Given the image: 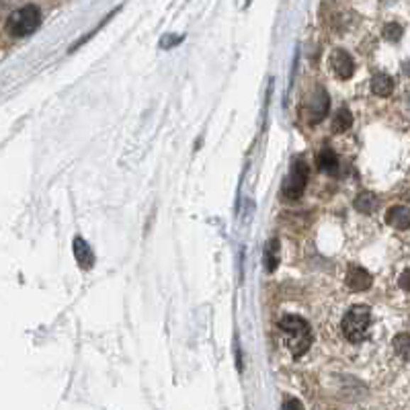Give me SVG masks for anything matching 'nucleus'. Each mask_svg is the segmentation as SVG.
<instances>
[{
    "label": "nucleus",
    "mask_w": 410,
    "mask_h": 410,
    "mask_svg": "<svg viewBox=\"0 0 410 410\" xmlns=\"http://www.w3.org/2000/svg\"><path fill=\"white\" fill-rule=\"evenodd\" d=\"M279 335L294 357H301L312 347V328L304 318L287 314L279 320Z\"/></svg>",
    "instance_id": "f257e3e1"
},
{
    "label": "nucleus",
    "mask_w": 410,
    "mask_h": 410,
    "mask_svg": "<svg viewBox=\"0 0 410 410\" xmlns=\"http://www.w3.org/2000/svg\"><path fill=\"white\" fill-rule=\"evenodd\" d=\"M372 326V310L363 304L351 306L343 318V333L349 343H361Z\"/></svg>",
    "instance_id": "f03ea898"
},
{
    "label": "nucleus",
    "mask_w": 410,
    "mask_h": 410,
    "mask_svg": "<svg viewBox=\"0 0 410 410\" xmlns=\"http://www.w3.org/2000/svg\"><path fill=\"white\" fill-rule=\"evenodd\" d=\"M41 25V13L35 4H27L6 19V31L13 38H27Z\"/></svg>",
    "instance_id": "7ed1b4c3"
},
{
    "label": "nucleus",
    "mask_w": 410,
    "mask_h": 410,
    "mask_svg": "<svg viewBox=\"0 0 410 410\" xmlns=\"http://www.w3.org/2000/svg\"><path fill=\"white\" fill-rule=\"evenodd\" d=\"M308 177H310V168L304 160H296L292 165V170L289 174L285 177V183H283V189H281V195L283 199L287 201H296L301 197L304 189H306V183H308Z\"/></svg>",
    "instance_id": "20e7f679"
},
{
    "label": "nucleus",
    "mask_w": 410,
    "mask_h": 410,
    "mask_svg": "<svg viewBox=\"0 0 410 410\" xmlns=\"http://www.w3.org/2000/svg\"><path fill=\"white\" fill-rule=\"evenodd\" d=\"M328 66L333 68L336 78H340V80H349L355 72L353 57L349 56L345 50H335L331 54V57H328Z\"/></svg>",
    "instance_id": "39448f33"
},
{
    "label": "nucleus",
    "mask_w": 410,
    "mask_h": 410,
    "mask_svg": "<svg viewBox=\"0 0 410 410\" xmlns=\"http://www.w3.org/2000/svg\"><path fill=\"white\" fill-rule=\"evenodd\" d=\"M347 287L353 289V292H365V289L372 287V275L359 265H349V269H347Z\"/></svg>",
    "instance_id": "423d86ee"
},
{
    "label": "nucleus",
    "mask_w": 410,
    "mask_h": 410,
    "mask_svg": "<svg viewBox=\"0 0 410 410\" xmlns=\"http://www.w3.org/2000/svg\"><path fill=\"white\" fill-rule=\"evenodd\" d=\"M328 107H331V99L324 89H316L314 99L310 101V121L312 123H320L326 115H328Z\"/></svg>",
    "instance_id": "0eeeda50"
},
{
    "label": "nucleus",
    "mask_w": 410,
    "mask_h": 410,
    "mask_svg": "<svg viewBox=\"0 0 410 410\" xmlns=\"http://www.w3.org/2000/svg\"><path fill=\"white\" fill-rule=\"evenodd\" d=\"M74 257L82 269H87V271L93 269L94 265L93 248L89 246V243H84V238H80V236H76L74 238Z\"/></svg>",
    "instance_id": "6e6552de"
},
{
    "label": "nucleus",
    "mask_w": 410,
    "mask_h": 410,
    "mask_svg": "<svg viewBox=\"0 0 410 410\" xmlns=\"http://www.w3.org/2000/svg\"><path fill=\"white\" fill-rule=\"evenodd\" d=\"M386 222H388L392 228H396V230L406 232L410 222L409 207H406V205H396V207H392L390 211H388V216H386Z\"/></svg>",
    "instance_id": "1a4fd4ad"
},
{
    "label": "nucleus",
    "mask_w": 410,
    "mask_h": 410,
    "mask_svg": "<svg viewBox=\"0 0 410 410\" xmlns=\"http://www.w3.org/2000/svg\"><path fill=\"white\" fill-rule=\"evenodd\" d=\"M318 168L322 172H328V174H335L338 170V156H336L335 150L324 148L318 154Z\"/></svg>",
    "instance_id": "9d476101"
},
{
    "label": "nucleus",
    "mask_w": 410,
    "mask_h": 410,
    "mask_svg": "<svg viewBox=\"0 0 410 410\" xmlns=\"http://www.w3.org/2000/svg\"><path fill=\"white\" fill-rule=\"evenodd\" d=\"M372 91L377 96H390L394 93V80L388 74H375L372 78Z\"/></svg>",
    "instance_id": "9b49d317"
},
{
    "label": "nucleus",
    "mask_w": 410,
    "mask_h": 410,
    "mask_svg": "<svg viewBox=\"0 0 410 410\" xmlns=\"http://www.w3.org/2000/svg\"><path fill=\"white\" fill-rule=\"evenodd\" d=\"M377 205H379V199H377L373 193H370V191L357 195V199H355V207H357V211H361V214H373V211L377 209Z\"/></svg>",
    "instance_id": "f8f14e48"
},
{
    "label": "nucleus",
    "mask_w": 410,
    "mask_h": 410,
    "mask_svg": "<svg viewBox=\"0 0 410 410\" xmlns=\"http://www.w3.org/2000/svg\"><path fill=\"white\" fill-rule=\"evenodd\" d=\"M279 243H277V238H273L269 246L265 248V265H267V271H275L277 269V265H279V257H277V253H279Z\"/></svg>",
    "instance_id": "ddd939ff"
},
{
    "label": "nucleus",
    "mask_w": 410,
    "mask_h": 410,
    "mask_svg": "<svg viewBox=\"0 0 410 410\" xmlns=\"http://www.w3.org/2000/svg\"><path fill=\"white\" fill-rule=\"evenodd\" d=\"M351 123H353V117H351V111L349 109H338L335 115V121H333V128L338 133H343V131H347L351 128Z\"/></svg>",
    "instance_id": "4468645a"
},
{
    "label": "nucleus",
    "mask_w": 410,
    "mask_h": 410,
    "mask_svg": "<svg viewBox=\"0 0 410 410\" xmlns=\"http://www.w3.org/2000/svg\"><path fill=\"white\" fill-rule=\"evenodd\" d=\"M394 347H396V353H400V357H402V361H404V363H409L410 336L406 335V333L398 335V336H396V340H394Z\"/></svg>",
    "instance_id": "2eb2a0df"
},
{
    "label": "nucleus",
    "mask_w": 410,
    "mask_h": 410,
    "mask_svg": "<svg viewBox=\"0 0 410 410\" xmlns=\"http://www.w3.org/2000/svg\"><path fill=\"white\" fill-rule=\"evenodd\" d=\"M384 35L388 41H398L400 35H402V27L398 25V23H390V25H386V29H384Z\"/></svg>",
    "instance_id": "dca6fc26"
},
{
    "label": "nucleus",
    "mask_w": 410,
    "mask_h": 410,
    "mask_svg": "<svg viewBox=\"0 0 410 410\" xmlns=\"http://www.w3.org/2000/svg\"><path fill=\"white\" fill-rule=\"evenodd\" d=\"M179 41H183V38H181V35H179V38H165L162 39V41H160V45H162V48H172V45H174V43H179Z\"/></svg>",
    "instance_id": "f3484780"
},
{
    "label": "nucleus",
    "mask_w": 410,
    "mask_h": 410,
    "mask_svg": "<svg viewBox=\"0 0 410 410\" xmlns=\"http://www.w3.org/2000/svg\"><path fill=\"white\" fill-rule=\"evenodd\" d=\"M400 287L409 294V269L400 275Z\"/></svg>",
    "instance_id": "a211bd4d"
},
{
    "label": "nucleus",
    "mask_w": 410,
    "mask_h": 410,
    "mask_svg": "<svg viewBox=\"0 0 410 410\" xmlns=\"http://www.w3.org/2000/svg\"><path fill=\"white\" fill-rule=\"evenodd\" d=\"M283 409H301V402H298V400H287V402H283Z\"/></svg>",
    "instance_id": "6ab92c4d"
}]
</instances>
